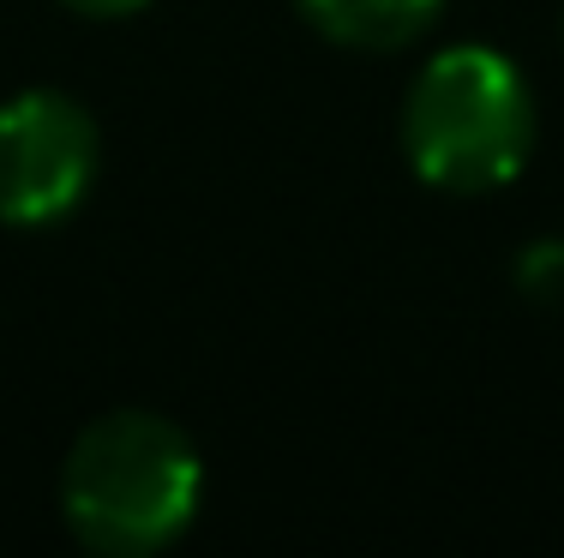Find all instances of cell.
<instances>
[{
	"label": "cell",
	"instance_id": "cell-1",
	"mask_svg": "<svg viewBox=\"0 0 564 558\" xmlns=\"http://www.w3.org/2000/svg\"><path fill=\"white\" fill-rule=\"evenodd\" d=\"M205 504L198 445L151 408H115L73 438L61 462V516L78 547L151 558L193 528Z\"/></svg>",
	"mask_w": 564,
	"mask_h": 558
},
{
	"label": "cell",
	"instance_id": "cell-2",
	"mask_svg": "<svg viewBox=\"0 0 564 558\" xmlns=\"http://www.w3.org/2000/svg\"><path fill=\"white\" fill-rule=\"evenodd\" d=\"M402 156L456 198L517 180L534 156V90L517 61L480 43L438 48L402 97Z\"/></svg>",
	"mask_w": 564,
	"mask_h": 558
},
{
	"label": "cell",
	"instance_id": "cell-3",
	"mask_svg": "<svg viewBox=\"0 0 564 558\" xmlns=\"http://www.w3.org/2000/svg\"><path fill=\"white\" fill-rule=\"evenodd\" d=\"M102 168L97 121L66 90H19L0 102V222L55 229L90 198Z\"/></svg>",
	"mask_w": 564,
	"mask_h": 558
},
{
	"label": "cell",
	"instance_id": "cell-4",
	"mask_svg": "<svg viewBox=\"0 0 564 558\" xmlns=\"http://www.w3.org/2000/svg\"><path fill=\"white\" fill-rule=\"evenodd\" d=\"M301 12L330 43L384 55V48H409L421 31H433L445 0H301Z\"/></svg>",
	"mask_w": 564,
	"mask_h": 558
},
{
	"label": "cell",
	"instance_id": "cell-5",
	"mask_svg": "<svg viewBox=\"0 0 564 558\" xmlns=\"http://www.w3.org/2000/svg\"><path fill=\"white\" fill-rule=\"evenodd\" d=\"M517 288L529 300H564V241H534L517 252Z\"/></svg>",
	"mask_w": 564,
	"mask_h": 558
},
{
	"label": "cell",
	"instance_id": "cell-6",
	"mask_svg": "<svg viewBox=\"0 0 564 558\" xmlns=\"http://www.w3.org/2000/svg\"><path fill=\"white\" fill-rule=\"evenodd\" d=\"M61 7L85 12V19H127V12L151 7V0H61Z\"/></svg>",
	"mask_w": 564,
	"mask_h": 558
}]
</instances>
